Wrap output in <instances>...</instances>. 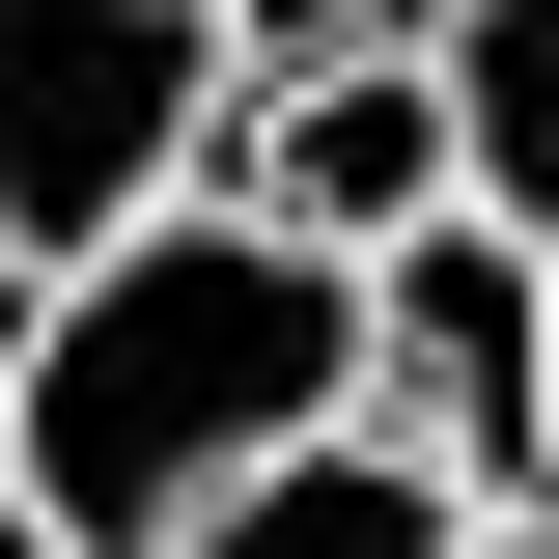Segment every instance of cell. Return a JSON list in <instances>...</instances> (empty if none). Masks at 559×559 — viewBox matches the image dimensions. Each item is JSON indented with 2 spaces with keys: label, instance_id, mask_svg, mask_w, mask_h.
<instances>
[{
  "label": "cell",
  "instance_id": "obj_1",
  "mask_svg": "<svg viewBox=\"0 0 559 559\" xmlns=\"http://www.w3.org/2000/svg\"><path fill=\"white\" fill-rule=\"evenodd\" d=\"M364 419V252L252 197H168L140 252H84L28 336H0V476L57 503L84 559H197L280 448H336Z\"/></svg>",
  "mask_w": 559,
  "mask_h": 559
},
{
  "label": "cell",
  "instance_id": "obj_2",
  "mask_svg": "<svg viewBox=\"0 0 559 559\" xmlns=\"http://www.w3.org/2000/svg\"><path fill=\"white\" fill-rule=\"evenodd\" d=\"M252 140V28L224 0H0V308H57L168 197H224Z\"/></svg>",
  "mask_w": 559,
  "mask_h": 559
},
{
  "label": "cell",
  "instance_id": "obj_3",
  "mask_svg": "<svg viewBox=\"0 0 559 559\" xmlns=\"http://www.w3.org/2000/svg\"><path fill=\"white\" fill-rule=\"evenodd\" d=\"M364 419H392L448 503H503V532L559 503V252L532 224L448 197L419 252H364Z\"/></svg>",
  "mask_w": 559,
  "mask_h": 559
},
{
  "label": "cell",
  "instance_id": "obj_4",
  "mask_svg": "<svg viewBox=\"0 0 559 559\" xmlns=\"http://www.w3.org/2000/svg\"><path fill=\"white\" fill-rule=\"evenodd\" d=\"M224 197H252V224H308V252H419V224L476 197V168H448V57H419V28H364V57H252Z\"/></svg>",
  "mask_w": 559,
  "mask_h": 559
},
{
  "label": "cell",
  "instance_id": "obj_10",
  "mask_svg": "<svg viewBox=\"0 0 559 559\" xmlns=\"http://www.w3.org/2000/svg\"><path fill=\"white\" fill-rule=\"evenodd\" d=\"M0 336H28V308H0Z\"/></svg>",
  "mask_w": 559,
  "mask_h": 559
},
{
  "label": "cell",
  "instance_id": "obj_9",
  "mask_svg": "<svg viewBox=\"0 0 559 559\" xmlns=\"http://www.w3.org/2000/svg\"><path fill=\"white\" fill-rule=\"evenodd\" d=\"M476 559H559V503H532V532H476Z\"/></svg>",
  "mask_w": 559,
  "mask_h": 559
},
{
  "label": "cell",
  "instance_id": "obj_6",
  "mask_svg": "<svg viewBox=\"0 0 559 559\" xmlns=\"http://www.w3.org/2000/svg\"><path fill=\"white\" fill-rule=\"evenodd\" d=\"M419 57H448V168H476V224L559 252V0H419Z\"/></svg>",
  "mask_w": 559,
  "mask_h": 559
},
{
  "label": "cell",
  "instance_id": "obj_7",
  "mask_svg": "<svg viewBox=\"0 0 559 559\" xmlns=\"http://www.w3.org/2000/svg\"><path fill=\"white\" fill-rule=\"evenodd\" d=\"M252 57H364V28H419V0H224Z\"/></svg>",
  "mask_w": 559,
  "mask_h": 559
},
{
  "label": "cell",
  "instance_id": "obj_8",
  "mask_svg": "<svg viewBox=\"0 0 559 559\" xmlns=\"http://www.w3.org/2000/svg\"><path fill=\"white\" fill-rule=\"evenodd\" d=\"M0 559H84V532H57V503H28V476H0Z\"/></svg>",
  "mask_w": 559,
  "mask_h": 559
},
{
  "label": "cell",
  "instance_id": "obj_5",
  "mask_svg": "<svg viewBox=\"0 0 559 559\" xmlns=\"http://www.w3.org/2000/svg\"><path fill=\"white\" fill-rule=\"evenodd\" d=\"M476 532H503V503H448V476L392 448V419H336V448H280V476L224 503L197 559H476Z\"/></svg>",
  "mask_w": 559,
  "mask_h": 559
}]
</instances>
